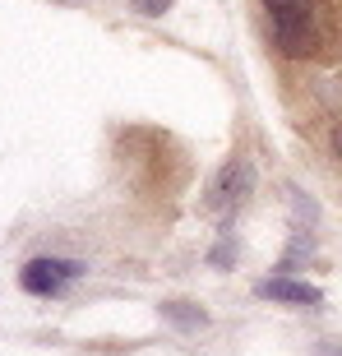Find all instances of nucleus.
Listing matches in <instances>:
<instances>
[{"label": "nucleus", "instance_id": "obj_1", "mask_svg": "<svg viewBox=\"0 0 342 356\" xmlns=\"http://www.w3.org/2000/svg\"><path fill=\"white\" fill-rule=\"evenodd\" d=\"M277 51L291 60H310L324 51V5L319 0H259Z\"/></svg>", "mask_w": 342, "mask_h": 356}, {"label": "nucleus", "instance_id": "obj_2", "mask_svg": "<svg viewBox=\"0 0 342 356\" xmlns=\"http://www.w3.org/2000/svg\"><path fill=\"white\" fill-rule=\"evenodd\" d=\"M254 195V162L250 158H227L222 167H218V176L209 181V213H236L245 199Z\"/></svg>", "mask_w": 342, "mask_h": 356}, {"label": "nucleus", "instance_id": "obj_3", "mask_svg": "<svg viewBox=\"0 0 342 356\" xmlns=\"http://www.w3.org/2000/svg\"><path fill=\"white\" fill-rule=\"evenodd\" d=\"M74 277H83L79 259H51V254H42V259H28L19 268V287L33 291V296H51V291H60Z\"/></svg>", "mask_w": 342, "mask_h": 356}, {"label": "nucleus", "instance_id": "obj_4", "mask_svg": "<svg viewBox=\"0 0 342 356\" xmlns=\"http://www.w3.org/2000/svg\"><path fill=\"white\" fill-rule=\"evenodd\" d=\"M254 291H259L263 301H282V305H319L324 301V291H319L315 282H301V277H291V273L263 277Z\"/></svg>", "mask_w": 342, "mask_h": 356}, {"label": "nucleus", "instance_id": "obj_5", "mask_svg": "<svg viewBox=\"0 0 342 356\" xmlns=\"http://www.w3.org/2000/svg\"><path fill=\"white\" fill-rule=\"evenodd\" d=\"M162 315L176 319V324H190V329H204V324H209L204 310H190V305H181V301H167V305H162Z\"/></svg>", "mask_w": 342, "mask_h": 356}, {"label": "nucleus", "instance_id": "obj_6", "mask_svg": "<svg viewBox=\"0 0 342 356\" xmlns=\"http://www.w3.org/2000/svg\"><path fill=\"white\" fill-rule=\"evenodd\" d=\"M134 10L144 14V19H162V14L171 10V5H176V0H130Z\"/></svg>", "mask_w": 342, "mask_h": 356}, {"label": "nucleus", "instance_id": "obj_7", "mask_svg": "<svg viewBox=\"0 0 342 356\" xmlns=\"http://www.w3.org/2000/svg\"><path fill=\"white\" fill-rule=\"evenodd\" d=\"M231 254H236V250H231V241H222V245H213V254H209V259H213L218 268H227V264H231Z\"/></svg>", "mask_w": 342, "mask_h": 356}, {"label": "nucleus", "instance_id": "obj_8", "mask_svg": "<svg viewBox=\"0 0 342 356\" xmlns=\"http://www.w3.org/2000/svg\"><path fill=\"white\" fill-rule=\"evenodd\" d=\"M333 153L342 158V125H333Z\"/></svg>", "mask_w": 342, "mask_h": 356}]
</instances>
